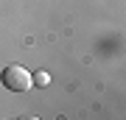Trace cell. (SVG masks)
I'll return each instance as SVG.
<instances>
[{"mask_svg":"<svg viewBox=\"0 0 126 120\" xmlns=\"http://www.w3.org/2000/svg\"><path fill=\"white\" fill-rule=\"evenodd\" d=\"M0 81H3L6 89H11V92H25V89H31V73L25 70L23 64H9L3 73H0Z\"/></svg>","mask_w":126,"mask_h":120,"instance_id":"obj_1","label":"cell"},{"mask_svg":"<svg viewBox=\"0 0 126 120\" xmlns=\"http://www.w3.org/2000/svg\"><path fill=\"white\" fill-rule=\"evenodd\" d=\"M31 81H34V87H48V84H50V76H48L45 70H39V73L31 76Z\"/></svg>","mask_w":126,"mask_h":120,"instance_id":"obj_2","label":"cell"}]
</instances>
